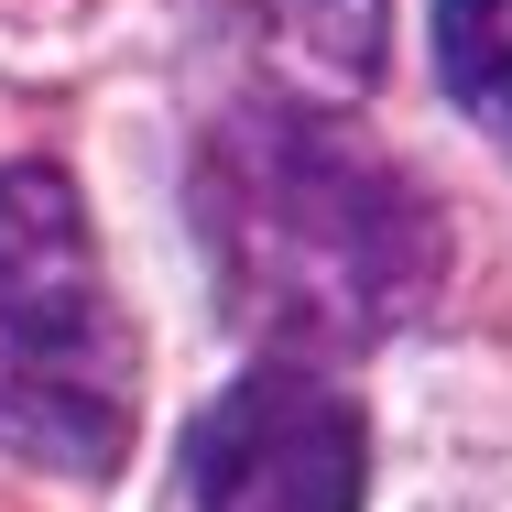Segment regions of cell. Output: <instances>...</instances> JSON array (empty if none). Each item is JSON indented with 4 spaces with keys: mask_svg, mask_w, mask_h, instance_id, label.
<instances>
[{
    "mask_svg": "<svg viewBox=\"0 0 512 512\" xmlns=\"http://www.w3.org/2000/svg\"><path fill=\"white\" fill-rule=\"evenodd\" d=\"M207 273L262 360H360L447 284V207L393 142L316 99H240L186 164Z\"/></svg>",
    "mask_w": 512,
    "mask_h": 512,
    "instance_id": "1",
    "label": "cell"
},
{
    "mask_svg": "<svg viewBox=\"0 0 512 512\" xmlns=\"http://www.w3.org/2000/svg\"><path fill=\"white\" fill-rule=\"evenodd\" d=\"M142 425V338L55 153L0 164V458L109 480Z\"/></svg>",
    "mask_w": 512,
    "mask_h": 512,
    "instance_id": "2",
    "label": "cell"
},
{
    "mask_svg": "<svg viewBox=\"0 0 512 512\" xmlns=\"http://www.w3.org/2000/svg\"><path fill=\"white\" fill-rule=\"evenodd\" d=\"M371 502V425L338 371L251 360L207 393L175 458V512H360Z\"/></svg>",
    "mask_w": 512,
    "mask_h": 512,
    "instance_id": "3",
    "label": "cell"
},
{
    "mask_svg": "<svg viewBox=\"0 0 512 512\" xmlns=\"http://www.w3.org/2000/svg\"><path fill=\"white\" fill-rule=\"evenodd\" d=\"M436 77L512 153V0H436Z\"/></svg>",
    "mask_w": 512,
    "mask_h": 512,
    "instance_id": "4",
    "label": "cell"
}]
</instances>
